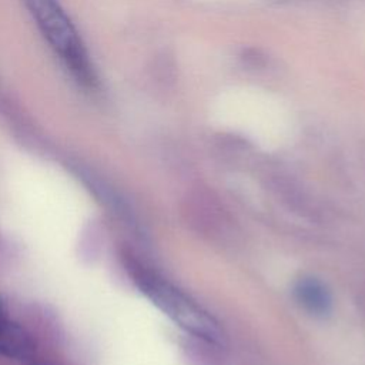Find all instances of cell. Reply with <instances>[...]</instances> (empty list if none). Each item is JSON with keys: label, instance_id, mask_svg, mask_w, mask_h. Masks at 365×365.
Returning a JSON list of instances; mask_svg holds the SVG:
<instances>
[{"label": "cell", "instance_id": "cell-1", "mask_svg": "<svg viewBox=\"0 0 365 365\" xmlns=\"http://www.w3.org/2000/svg\"><path fill=\"white\" fill-rule=\"evenodd\" d=\"M130 271L141 292L180 328L207 342L221 339L217 321L187 294L135 261L130 264Z\"/></svg>", "mask_w": 365, "mask_h": 365}, {"label": "cell", "instance_id": "cell-2", "mask_svg": "<svg viewBox=\"0 0 365 365\" xmlns=\"http://www.w3.org/2000/svg\"><path fill=\"white\" fill-rule=\"evenodd\" d=\"M40 31L50 47L86 87H94L96 76L88 54L58 0H26Z\"/></svg>", "mask_w": 365, "mask_h": 365}, {"label": "cell", "instance_id": "cell-3", "mask_svg": "<svg viewBox=\"0 0 365 365\" xmlns=\"http://www.w3.org/2000/svg\"><path fill=\"white\" fill-rule=\"evenodd\" d=\"M297 304L315 318H325L332 311V297L327 285L315 277L299 278L292 288Z\"/></svg>", "mask_w": 365, "mask_h": 365}, {"label": "cell", "instance_id": "cell-4", "mask_svg": "<svg viewBox=\"0 0 365 365\" xmlns=\"http://www.w3.org/2000/svg\"><path fill=\"white\" fill-rule=\"evenodd\" d=\"M34 352V344L27 331L13 321L0 304V356L24 361Z\"/></svg>", "mask_w": 365, "mask_h": 365}, {"label": "cell", "instance_id": "cell-5", "mask_svg": "<svg viewBox=\"0 0 365 365\" xmlns=\"http://www.w3.org/2000/svg\"><path fill=\"white\" fill-rule=\"evenodd\" d=\"M241 60L244 64L251 67H262L267 63L265 54L258 48H244L241 53Z\"/></svg>", "mask_w": 365, "mask_h": 365}, {"label": "cell", "instance_id": "cell-6", "mask_svg": "<svg viewBox=\"0 0 365 365\" xmlns=\"http://www.w3.org/2000/svg\"><path fill=\"white\" fill-rule=\"evenodd\" d=\"M36 365H44V364H36Z\"/></svg>", "mask_w": 365, "mask_h": 365}]
</instances>
